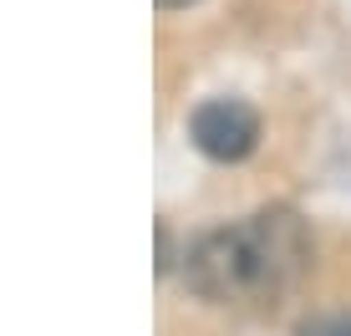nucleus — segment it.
<instances>
[{"label":"nucleus","mask_w":351,"mask_h":336,"mask_svg":"<svg viewBox=\"0 0 351 336\" xmlns=\"http://www.w3.org/2000/svg\"><path fill=\"white\" fill-rule=\"evenodd\" d=\"M311 235L295 209H260L209 230L184 255V285L204 301H275L306 275Z\"/></svg>","instance_id":"obj_1"},{"label":"nucleus","mask_w":351,"mask_h":336,"mask_svg":"<svg viewBox=\"0 0 351 336\" xmlns=\"http://www.w3.org/2000/svg\"><path fill=\"white\" fill-rule=\"evenodd\" d=\"M189 138L204 158L214 163H239L260 148V112L239 97H209L193 107L189 117Z\"/></svg>","instance_id":"obj_2"},{"label":"nucleus","mask_w":351,"mask_h":336,"mask_svg":"<svg viewBox=\"0 0 351 336\" xmlns=\"http://www.w3.org/2000/svg\"><path fill=\"white\" fill-rule=\"evenodd\" d=\"M311 336H351V316H331V321H321Z\"/></svg>","instance_id":"obj_3"},{"label":"nucleus","mask_w":351,"mask_h":336,"mask_svg":"<svg viewBox=\"0 0 351 336\" xmlns=\"http://www.w3.org/2000/svg\"><path fill=\"white\" fill-rule=\"evenodd\" d=\"M184 5H193V0H158V10H184Z\"/></svg>","instance_id":"obj_4"}]
</instances>
